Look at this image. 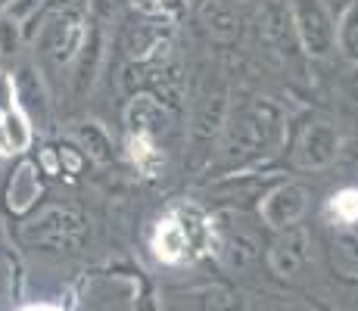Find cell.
<instances>
[{"label": "cell", "mask_w": 358, "mask_h": 311, "mask_svg": "<svg viewBox=\"0 0 358 311\" xmlns=\"http://www.w3.org/2000/svg\"><path fill=\"white\" fill-rule=\"evenodd\" d=\"M324 131H327V124H315V128H308L306 140H302V162H306V165H324V162L334 159L340 140H336V134H330L327 140L321 143Z\"/></svg>", "instance_id": "7a4b0ae2"}, {"label": "cell", "mask_w": 358, "mask_h": 311, "mask_svg": "<svg viewBox=\"0 0 358 311\" xmlns=\"http://www.w3.org/2000/svg\"><path fill=\"white\" fill-rule=\"evenodd\" d=\"M31 165H22V168H19V175L13 178V184H10V205L13 209H29L31 205V199L38 196V178L31 175Z\"/></svg>", "instance_id": "277c9868"}, {"label": "cell", "mask_w": 358, "mask_h": 311, "mask_svg": "<svg viewBox=\"0 0 358 311\" xmlns=\"http://www.w3.org/2000/svg\"><path fill=\"white\" fill-rule=\"evenodd\" d=\"M16 47V29L10 22H0V53H13Z\"/></svg>", "instance_id": "8992f818"}, {"label": "cell", "mask_w": 358, "mask_h": 311, "mask_svg": "<svg viewBox=\"0 0 358 311\" xmlns=\"http://www.w3.org/2000/svg\"><path fill=\"white\" fill-rule=\"evenodd\" d=\"M336 199V212H340V218L343 221H355L358 218V193L355 190H346V193H340V196H334Z\"/></svg>", "instance_id": "5b68a950"}, {"label": "cell", "mask_w": 358, "mask_h": 311, "mask_svg": "<svg viewBox=\"0 0 358 311\" xmlns=\"http://www.w3.org/2000/svg\"><path fill=\"white\" fill-rule=\"evenodd\" d=\"M0 119H3V113H0Z\"/></svg>", "instance_id": "ba28073f"}, {"label": "cell", "mask_w": 358, "mask_h": 311, "mask_svg": "<svg viewBox=\"0 0 358 311\" xmlns=\"http://www.w3.org/2000/svg\"><path fill=\"white\" fill-rule=\"evenodd\" d=\"M302 212H306V190L296 184L278 187V190L262 203V215L268 218L271 227H290Z\"/></svg>", "instance_id": "6da1fadb"}, {"label": "cell", "mask_w": 358, "mask_h": 311, "mask_svg": "<svg viewBox=\"0 0 358 311\" xmlns=\"http://www.w3.org/2000/svg\"><path fill=\"white\" fill-rule=\"evenodd\" d=\"M187 231H184L181 224H162L159 227V237H156V252H159V259L165 261H178L184 259V252H187Z\"/></svg>", "instance_id": "3957f363"}, {"label": "cell", "mask_w": 358, "mask_h": 311, "mask_svg": "<svg viewBox=\"0 0 358 311\" xmlns=\"http://www.w3.org/2000/svg\"><path fill=\"white\" fill-rule=\"evenodd\" d=\"M25 311H57V308H50V305H34V308H25Z\"/></svg>", "instance_id": "52a82bcc"}]
</instances>
